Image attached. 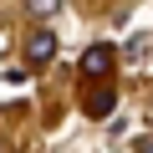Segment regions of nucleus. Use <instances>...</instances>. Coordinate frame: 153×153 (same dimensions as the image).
<instances>
[{"label": "nucleus", "instance_id": "obj_1", "mask_svg": "<svg viewBox=\"0 0 153 153\" xmlns=\"http://www.w3.org/2000/svg\"><path fill=\"white\" fill-rule=\"evenodd\" d=\"M51 56H56V31H46V26L31 31V36H26V61H31V66H46Z\"/></svg>", "mask_w": 153, "mask_h": 153}, {"label": "nucleus", "instance_id": "obj_2", "mask_svg": "<svg viewBox=\"0 0 153 153\" xmlns=\"http://www.w3.org/2000/svg\"><path fill=\"white\" fill-rule=\"evenodd\" d=\"M117 66V51L112 46H87L82 51V76H107Z\"/></svg>", "mask_w": 153, "mask_h": 153}, {"label": "nucleus", "instance_id": "obj_3", "mask_svg": "<svg viewBox=\"0 0 153 153\" xmlns=\"http://www.w3.org/2000/svg\"><path fill=\"white\" fill-rule=\"evenodd\" d=\"M123 56H128V66H148V56H153V36H133Z\"/></svg>", "mask_w": 153, "mask_h": 153}, {"label": "nucleus", "instance_id": "obj_4", "mask_svg": "<svg viewBox=\"0 0 153 153\" xmlns=\"http://www.w3.org/2000/svg\"><path fill=\"white\" fill-rule=\"evenodd\" d=\"M26 10L46 21V16H56V10H61V0H26Z\"/></svg>", "mask_w": 153, "mask_h": 153}, {"label": "nucleus", "instance_id": "obj_5", "mask_svg": "<svg viewBox=\"0 0 153 153\" xmlns=\"http://www.w3.org/2000/svg\"><path fill=\"white\" fill-rule=\"evenodd\" d=\"M92 112H97V117H107V112H112V92H107V87L92 97Z\"/></svg>", "mask_w": 153, "mask_h": 153}, {"label": "nucleus", "instance_id": "obj_6", "mask_svg": "<svg viewBox=\"0 0 153 153\" xmlns=\"http://www.w3.org/2000/svg\"><path fill=\"white\" fill-rule=\"evenodd\" d=\"M138 153H153V138H138Z\"/></svg>", "mask_w": 153, "mask_h": 153}]
</instances>
